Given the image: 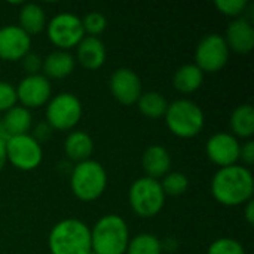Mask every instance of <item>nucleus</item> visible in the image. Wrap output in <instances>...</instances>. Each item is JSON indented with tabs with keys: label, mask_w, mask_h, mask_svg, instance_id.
I'll return each instance as SVG.
<instances>
[{
	"label": "nucleus",
	"mask_w": 254,
	"mask_h": 254,
	"mask_svg": "<svg viewBox=\"0 0 254 254\" xmlns=\"http://www.w3.org/2000/svg\"><path fill=\"white\" fill-rule=\"evenodd\" d=\"M254 179L252 171L243 165L219 168L211 180L213 198L225 207H238L253 199Z\"/></svg>",
	"instance_id": "nucleus-1"
},
{
	"label": "nucleus",
	"mask_w": 254,
	"mask_h": 254,
	"mask_svg": "<svg viewBox=\"0 0 254 254\" xmlns=\"http://www.w3.org/2000/svg\"><path fill=\"white\" fill-rule=\"evenodd\" d=\"M48 247L51 254H89L91 229L77 219H64L49 232Z\"/></svg>",
	"instance_id": "nucleus-2"
},
{
	"label": "nucleus",
	"mask_w": 254,
	"mask_h": 254,
	"mask_svg": "<svg viewBox=\"0 0 254 254\" xmlns=\"http://www.w3.org/2000/svg\"><path fill=\"white\" fill-rule=\"evenodd\" d=\"M129 243L127 222L118 214H106L91 229V250L95 254H125Z\"/></svg>",
	"instance_id": "nucleus-3"
},
{
	"label": "nucleus",
	"mask_w": 254,
	"mask_h": 254,
	"mask_svg": "<svg viewBox=\"0 0 254 254\" xmlns=\"http://www.w3.org/2000/svg\"><path fill=\"white\" fill-rule=\"evenodd\" d=\"M164 118L170 132L180 138L196 137L202 131L205 122L202 109L188 98L168 103Z\"/></svg>",
	"instance_id": "nucleus-4"
},
{
	"label": "nucleus",
	"mask_w": 254,
	"mask_h": 254,
	"mask_svg": "<svg viewBox=\"0 0 254 254\" xmlns=\"http://www.w3.org/2000/svg\"><path fill=\"white\" fill-rule=\"evenodd\" d=\"M106 188L107 173L100 162L88 159L76 164L70 176V189L79 201L92 202L104 193Z\"/></svg>",
	"instance_id": "nucleus-5"
},
{
	"label": "nucleus",
	"mask_w": 254,
	"mask_h": 254,
	"mask_svg": "<svg viewBox=\"0 0 254 254\" xmlns=\"http://www.w3.org/2000/svg\"><path fill=\"white\" fill-rule=\"evenodd\" d=\"M165 193L159 180L150 177L137 179L128 192V201L131 210L144 219L155 217L161 213L165 205Z\"/></svg>",
	"instance_id": "nucleus-6"
},
{
	"label": "nucleus",
	"mask_w": 254,
	"mask_h": 254,
	"mask_svg": "<svg viewBox=\"0 0 254 254\" xmlns=\"http://www.w3.org/2000/svg\"><path fill=\"white\" fill-rule=\"evenodd\" d=\"M83 109L80 100L71 92H61L46 104V124L57 131H68L73 129L80 118Z\"/></svg>",
	"instance_id": "nucleus-7"
},
{
	"label": "nucleus",
	"mask_w": 254,
	"mask_h": 254,
	"mask_svg": "<svg viewBox=\"0 0 254 254\" xmlns=\"http://www.w3.org/2000/svg\"><path fill=\"white\" fill-rule=\"evenodd\" d=\"M46 34L51 43L61 51L76 48L85 37L80 18L71 12H61L46 22Z\"/></svg>",
	"instance_id": "nucleus-8"
},
{
	"label": "nucleus",
	"mask_w": 254,
	"mask_h": 254,
	"mask_svg": "<svg viewBox=\"0 0 254 254\" xmlns=\"http://www.w3.org/2000/svg\"><path fill=\"white\" fill-rule=\"evenodd\" d=\"M6 159L16 170L33 171L42 164V144L30 134L9 137L6 140Z\"/></svg>",
	"instance_id": "nucleus-9"
},
{
	"label": "nucleus",
	"mask_w": 254,
	"mask_h": 254,
	"mask_svg": "<svg viewBox=\"0 0 254 254\" xmlns=\"http://www.w3.org/2000/svg\"><path fill=\"white\" fill-rule=\"evenodd\" d=\"M229 48L223 36L217 33L207 34L202 37L195 51V65L205 73L220 71L229 61Z\"/></svg>",
	"instance_id": "nucleus-10"
},
{
	"label": "nucleus",
	"mask_w": 254,
	"mask_h": 254,
	"mask_svg": "<svg viewBox=\"0 0 254 254\" xmlns=\"http://www.w3.org/2000/svg\"><path fill=\"white\" fill-rule=\"evenodd\" d=\"M16 98L25 109H37L45 104L52 97V85L48 77L43 74H27L18 83Z\"/></svg>",
	"instance_id": "nucleus-11"
},
{
	"label": "nucleus",
	"mask_w": 254,
	"mask_h": 254,
	"mask_svg": "<svg viewBox=\"0 0 254 254\" xmlns=\"http://www.w3.org/2000/svg\"><path fill=\"white\" fill-rule=\"evenodd\" d=\"M109 88L113 98L124 106L135 104L143 94V85L138 74L128 67L116 68L112 73Z\"/></svg>",
	"instance_id": "nucleus-12"
},
{
	"label": "nucleus",
	"mask_w": 254,
	"mask_h": 254,
	"mask_svg": "<svg viewBox=\"0 0 254 254\" xmlns=\"http://www.w3.org/2000/svg\"><path fill=\"white\" fill-rule=\"evenodd\" d=\"M240 149L238 138L231 132H216L205 144L208 159L220 168L235 165L240 159Z\"/></svg>",
	"instance_id": "nucleus-13"
},
{
	"label": "nucleus",
	"mask_w": 254,
	"mask_h": 254,
	"mask_svg": "<svg viewBox=\"0 0 254 254\" xmlns=\"http://www.w3.org/2000/svg\"><path fill=\"white\" fill-rule=\"evenodd\" d=\"M31 48V37L19 25L0 27V60L18 61L22 60Z\"/></svg>",
	"instance_id": "nucleus-14"
},
{
	"label": "nucleus",
	"mask_w": 254,
	"mask_h": 254,
	"mask_svg": "<svg viewBox=\"0 0 254 254\" xmlns=\"http://www.w3.org/2000/svg\"><path fill=\"white\" fill-rule=\"evenodd\" d=\"M229 51L237 54H250L254 48V27L244 18L234 19L223 36Z\"/></svg>",
	"instance_id": "nucleus-15"
},
{
	"label": "nucleus",
	"mask_w": 254,
	"mask_h": 254,
	"mask_svg": "<svg viewBox=\"0 0 254 254\" xmlns=\"http://www.w3.org/2000/svg\"><path fill=\"white\" fill-rule=\"evenodd\" d=\"M106 46L100 37L85 36L76 46V58L86 70H98L106 63Z\"/></svg>",
	"instance_id": "nucleus-16"
},
{
	"label": "nucleus",
	"mask_w": 254,
	"mask_h": 254,
	"mask_svg": "<svg viewBox=\"0 0 254 254\" xmlns=\"http://www.w3.org/2000/svg\"><path fill=\"white\" fill-rule=\"evenodd\" d=\"M141 165L146 173V177L159 180L170 173L171 168V155L161 144L149 146L141 158Z\"/></svg>",
	"instance_id": "nucleus-17"
},
{
	"label": "nucleus",
	"mask_w": 254,
	"mask_h": 254,
	"mask_svg": "<svg viewBox=\"0 0 254 254\" xmlns=\"http://www.w3.org/2000/svg\"><path fill=\"white\" fill-rule=\"evenodd\" d=\"M31 121L33 116L28 109L22 106H13L4 113V118L0 122V138L6 141L9 137L28 134Z\"/></svg>",
	"instance_id": "nucleus-18"
},
{
	"label": "nucleus",
	"mask_w": 254,
	"mask_h": 254,
	"mask_svg": "<svg viewBox=\"0 0 254 254\" xmlns=\"http://www.w3.org/2000/svg\"><path fill=\"white\" fill-rule=\"evenodd\" d=\"M76 60L68 51H52L43 58L42 71L48 79H64L70 76L74 70Z\"/></svg>",
	"instance_id": "nucleus-19"
},
{
	"label": "nucleus",
	"mask_w": 254,
	"mask_h": 254,
	"mask_svg": "<svg viewBox=\"0 0 254 254\" xmlns=\"http://www.w3.org/2000/svg\"><path fill=\"white\" fill-rule=\"evenodd\" d=\"M92 152H94V141L88 132L71 131L67 135L64 141V153L70 161L76 164L88 161L91 159Z\"/></svg>",
	"instance_id": "nucleus-20"
},
{
	"label": "nucleus",
	"mask_w": 254,
	"mask_h": 254,
	"mask_svg": "<svg viewBox=\"0 0 254 254\" xmlns=\"http://www.w3.org/2000/svg\"><path fill=\"white\" fill-rule=\"evenodd\" d=\"M19 27L31 37L46 28V15L42 6L36 3H24L19 9Z\"/></svg>",
	"instance_id": "nucleus-21"
},
{
	"label": "nucleus",
	"mask_w": 254,
	"mask_h": 254,
	"mask_svg": "<svg viewBox=\"0 0 254 254\" xmlns=\"http://www.w3.org/2000/svg\"><path fill=\"white\" fill-rule=\"evenodd\" d=\"M202 82L204 73L195 64H185L179 67L173 76V85L182 94H192L198 91Z\"/></svg>",
	"instance_id": "nucleus-22"
},
{
	"label": "nucleus",
	"mask_w": 254,
	"mask_h": 254,
	"mask_svg": "<svg viewBox=\"0 0 254 254\" xmlns=\"http://www.w3.org/2000/svg\"><path fill=\"white\" fill-rule=\"evenodd\" d=\"M231 129L232 135L237 138L250 140L254 134V109L252 104H241L235 107L231 115Z\"/></svg>",
	"instance_id": "nucleus-23"
},
{
	"label": "nucleus",
	"mask_w": 254,
	"mask_h": 254,
	"mask_svg": "<svg viewBox=\"0 0 254 254\" xmlns=\"http://www.w3.org/2000/svg\"><path fill=\"white\" fill-rule=\"evenodd\" d=\"M135 104L138 106L140 113L149 119L162 118L167 112V107H168L167 98L161 92H156V91L143 92Z\"/></svg>",
	"instance_id": "nucleus-24"
},
{
	"label": "nucleus",
	"mask_w": 254,
	"mask_h": 254,
	"mask_svg": "<svg viewBox=\"0 0 254 254\" xmlns=\"http://www.w3.org/2000/svg\"><path fill=\"white\" fill-rule=\"evenodd\" d=\"M127 254H162L161 240L153 234H138L129 238Z\"/></svg>",
	"instance_id": "nucleus-25"
},
{
	"label": "nucleus",
	"mask_w": 254,
	"mask_h": 254,
	"mask_svg": "<svg viewBox=\"0 0 254 254\" xmlns=\"http://www.w3.org/2000/svg\"><path fill=\"white\" fill-rule=\"evenodd\" d=\"M165 196H180L189 189V179L180 171H170L159 180Z\"/></svg>",
	"instance_id": "nucleus-26"
},
{
	"label": "nucleus",
	"mask_w": 254,
	"mask_h": 254,
	"mask_svg": "<svg viewBox=\"0 0 254 254\" xmlns=\"http://www.w3.org/2000/svg\"><path fill=\"white\" fill-rule=\"evenodd\" d=\"M82 27L85 31V36H92V37H98L107 27V19L101 12L92 10L88 12L82 19Z\"/></svg>",
	"instance_id": "nucleus-27"
},
{
	"label": "nucleus",
	"mask_w": 254,
	"mask_h": 254,
	"mask_svg": "<svg viewBox=\"0 0 254 254\" xmlns=\"http://www.w3.org/2000/svg\"><path fill=\"white\" fill-rule=\"evenodd\" d=\"M207 254H246V249L240 241L223 237L210 244Z\"/></svg>",
	"instance_id": "nucleus-28"
},
{
	"label": "nucleus",
	"mask_w": 254,
	"mask_h": 254,
	"mask_svg": "<svg viewBox=\"0 0 254 254\" xmlns=\"http://www.w3.org/2000/svg\"><path fill=\"white\" fill-rule=\"evenodd\" d=\"M214 6L223 15L237 19V18H241V15L246 12L249 1L247 0H217L214 1Z\"/></svg>",
	"instance_id": "nucleus-29"
},
{
	"label": "nucleus",
	"mask_w": 254,
	"mask_h": 254,
	"mask_svg": "<svg viewBox=\"0 0 254 254\" xmlns=\"http://www.w3.org/2000/svg\"><path fill=\"white\" fill-rule=\"evenodd\" d=\"M16 89L12 83L0 80V112H7L13 106H16Z\"/></svg>",
	"instance_id": "nucleus-30"
},
{
	"label": "nucleus",
	"mask_w": 254,
	"mask_h": 254,
	"mask_svg": "<svg viewBox=\"0 0 254 254\" xmlns=\"http://www.w3.org/2000/svg\"><path fill=\"white\" fill-rule=\"evenodd\" d=\"M21 61H22V68L25 70L27 74H39V73H40L43 58H40L37 54L28 52Z\"/></svg>",
	"instance_id": "nucleus-31"
},
{
	"label": "nucleus",
	"mask_w": 254,
	"mask_h": 254,
	"mask_svg": "<svg viewBox=\"0 0 254 254\" xmlns=\"http://www.w3.org/2000/svg\"><path fill=\"white\" fill-rule=\"evenodd\" d=\"M240 159L246 164V165H253L254 164V141L253 140H247L241 149H240Z\"/></svg>",
	"instance_id": "nucleus-32"
},
{
	"label": "nucleus",
	"mask_w": 254,
	"mask_h": 254,
	"mask_svg": "<svg viewBox=\"0 0 254 254\" xmlns=\"http://www.w3.org/2000/svg\"><path fill=\"white\" fill-rule=\"evenodd\" d=\"M51 131H52V128L48 125V124H42V125H39L37 128H36V132H34V138L42 144V141L43 140H46L48 137H49V134H51Z\"/></svg>",
	"instance_id": "nucleus-33"
},
{
	"label": "nucleus",
	"mask_w": 254,
	"mask_h": 254,
	"mask_svg": "<svg viewBox=\"0 0 254 254\" xmlns=\"http://www.w3.org/2000/svg\"><path fill=\"white\" fill-rule=\"evenodd\" d=\"M244 219L247 220V223H249V225H253V223H254L253 199H252V201H249V202L246 204V208H244Z\"/></svg>",
	"instance_id": "nucleus-34"
},
{
	"label": "nucleus",
	"mask_w": 254,
	"mask_h": 254,
	"mask_svg": "<svg viewBox=\"0 0 254 254\" xmlns=\"http://www.w3.org/2000/svg\"><path fill=\"white\" fill-rule=\"evenodd\" d=\"M6 162H7V159H6V141L3 138H0V171L3 170Z\"/></svg>",
	"instance_id": "nucleus-35"
},
{
	"label": "nucleus",
	"mask_w": 254,
	"mask_h": 254,
	"mask_svg": "<svg viewBox=\"0 0 254 254\" xmlns=\"http://www.w3.org/2000/svg\"><path fill=\"white\" fill-rule=\"evenodd\" d=\"M89 254H95V253H92V252H91V253H89Z\"/></svg>",
	"instance_id": "nucleus-36"
}]
</instances>
